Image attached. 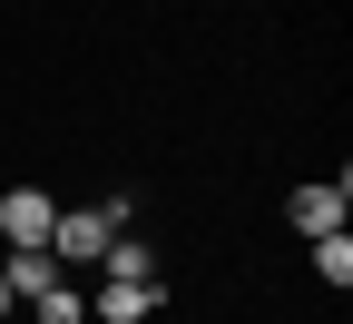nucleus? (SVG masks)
Instances as JSON below:
<instances>
[{"label": "nucleus", "instance_id": "f257e3e1", "mask_svg": "<svg viewBox=\"0 0 353 324\" xmlns=\"http://www.w3.org/2000/svg\"><path fill=\"white\" fill-rule=\"evenodd\" d=\"M118 216H128V207H59L50 256H59V265H99V256H108V236H118Z\"/></svg>", "mask_w": 353, "mask_h": 324}, {"label": "nucleus", "instance_id": "f03ea898", "mask_svg": "<svg viewBox=\"0 0 353 324\" xmlns=\"http://www.w3.org/2000/svg\"><path fill=\"white\" fill-rule=\"evenodd\" d=\"M50 226H59V197L50 187H10V197H0V236H10V246H50Z\"/></svg>", "mask_w": 353, "mask_h": 324}, {"label": "nucleus", "instance_id": "7ed1b4c3", "mask_svg": "<svg viewBox=\"0 0 353 324\" xmlns=\"http://www.w3.org/2000/svg\"><path fill=\"white\" fill-rule=\"evenodd\" d=\"M0 275H10V295H20V305H39L50 285H69V265H59L50 246H10V256H0Z\"/></svg>", "mask_w": 353, "mask_h": 324}, {"label": "nucleus", "instance_id": "20e7f679", "mask_svg": "<svg viewBox=\"0 0 353 324\" xmlns=\"http://www.w3.org/2000/svg\"><path fill=\"white\" fill-rule=\"evenodd\" d=\"M285 216L304 226V236H334V226H343V177H334V187H324V177H314V187H294Z\"/></svg>", "mask_w": 353, "mask_h": 324}, {"label": "nucleus", "instance_id": "39448f33", "mask_svg": "<svg viewBox=\"0 0 353 324\" xmlns=\"http://www.w3.org/2000/svg\"><path fill=\"white\" fill-rule=\"evenodd\" d=\"M99 275H108V285H167V275H157V246H138V236H108Z\"/></svg>", "mask_w": 353, "mask_h": 324}, {"label": "nucleus", "instance_id": "423d86ee", "mask_svg": "<svg viewBox=\"0 0 353 324\" xmlns=\"http://www.w3.org/2000/svg\"><path fill=\"white\" fill-rule=\"evenodd\" d=\"M157 295H167V285H108V275H99V305H88V314H99V324H148Z\"/></svg>", "mask_w": 353, "mask_h": 324}, {"label": "nucleus", "instance_id": "0eeeda50", "mask_svg": "<svg viewBox=\"0 0 353 324\" xmlns=\"http://www.w3.org/2000/svg\"><path fill=\"white\" fill-rule=\"evenodd\" d=\"M314 275H324V285H353V246H343V226H334V236H314Z\"/></svg>", "mask_w": 353, "mask_h": 324}, {"label": "nucleus", "instance_id": "6e6552de", "mask_svg": "<svg viewBox=\"0 0 353 324\" xmlns=\"http://www.w3.org/2000/svg\"><path fill=\"white\" fill-rule=\"evenodd\" d=\"M30 314H39V324H88V295H79V285H50Z\"/></svg>", "mask_w": 353, "mask_h": 324}, {"label": "nucleus", "instance_id": "1a4fd4ad", "mask_svg": "<svg viewBox=\"0 0 353 324\" xmlns=\"http://www.w3.org/2000/svg\"><path fill=\"white\" fill-rule=\"evenodd\" d=\"M10 305H20V295H10V275H0V314H10Z\"/></svg>", "mask_w": 353, "mask_h": 324}]
</instances>
